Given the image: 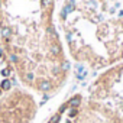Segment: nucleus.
<instances>
[{"label": "nucleus", "instance_id": "obj_4", "mask_svg": "<svg viewBox=\"0 0 123 123\" xmlns=\"http://www.w3.org/2000/svg\"><path fill=\"white\" fill-rule=\"evenodd\" d=\"M77 123H123V111L101 100H83Z\"/></svg>", "mask_w": 123, "mask_h": 123}, {"label": "nucleus", "instance_id": "obj_1", "mask_svg": "<svg viewBox=\"0 0 123 123\" xmlns=\"http://www.w3.org/2000/svg\"><path fill=\"white\" fill-rule=\"evenodd\" d=\"M55 0H0V33L22 84L54 94L68 77L64 46L54 23Z\"/></svg>", "mask_w": 123, "mask_h": 123}, {"label": "nucleus", "instance_id": "obj_3", "mask_svg": "<svg viewBox=\"0 0 123 123\" xmlns=\"http://www.w3.org/2000/svg\"><path fill=\"white\" fill-rule=\"evenodd\" d=\"M90 98L109 101L123 111V62L110 67L93 83Z\"/></svg>", "mask_w": 123, "mask_h": 123}, {"label": "nucleus", "instance_id": "obj_6", "mask_svg": "<svg viewBox=\"0 0 123 123\" xmlns=\"http://www.w3.org/2000/svg\"><path fill=\"white\" fill-rule=\"evenodd\" d=\"M15 67L12 61L9 59L5 48L0 45V96L5 91H9L13 83Z\"/></svg>", "mask_w": 123, "mask_h": 123}, {"label": "nucleus", "instance_id": "obj_2", "mask_svg": "<svg viewBox=\"0 0 123 123\" xmlns=\"http://www.w3.org/2000/svg\"><path fill=\"white\" fill-rule=\"evenodd\" d=\"M61 26L77 62L101 70L123 59V16H114L107 0H65Z\"/></svg>", "mask_w": 123, "mask_h": 123}, {"label": "nucleus", "instance_id": "obj_5", "mask_svg": "<svg viewBox=\"0 0 123 123\" xmlns=\"http://www.w3.org/2000/svg\"><path fill=\"white\" fill-rule=\"evenodd\" d=\"M81 103H83L81 94L71 96L65 103H62L58 107V110L51 116L48 123H77Z\"/></svg>", "mask_w": 123, "mask_h": 123}]
</instances>
